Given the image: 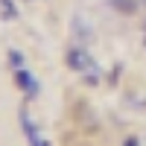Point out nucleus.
<instances>
[{
  "instance_id": "obj_1",
  "label": "nucleus",
  "mask_w": 146,
  "mask_h": 146,
  "mask_svg": "<svg viewBox=\"0 0 146 146\" xmlns=\"http://www.w3.org/2000/svg\"><path fill=\"white\" fill-rule=\"evenodd\" d=\"M64 62H67V67L79 70L82 76H85V82H91V85H94L96 79H100V67H96V62L91 58V53H88V50H82V47H73V50H67Z\"/></svg>"
},
{
  "instance_id": "obj_2",
  "label": "nucleus",
  "mask_w": 146,
  "mask_h": 146,
  "mask_svg": "<svg viewBox=\"0 0 146 146\" xmlns=\"http://www.w3.org/2000/svg\"><path fill=\"white\" fill-rule=\"evenodd\" d=\"M15 85H18V88L29 96V100H35V96L41 94V85L35 82V79L29 76V70H23V67H18V70H15Z\"/></svg>"
},
{
  "instance_id": "obj_3",
  "label": "nucleus",
  "mask_w": 146,
  "mask_h": 146,
  "mask_svg": "<svg viewBox=\"0 0 146 146\" xmlns=\"http://www.w3.org/2000/svg\"><path fill=\"white\" fill-rule=\"evenodd\" d=\"M21 129H23V135H27L29 146H47V143H44V137L38 135V129H35V123L29 120V114H27V108H21Z\"/></svg>"
},
{
  "instance_id": "obj_4",
  "label": "nucleus",
  "mask_w": 146,
  "mask_h": 146,
  "mask_svg": "<svg viewBox=\"0 0 146 146\" xmlns=\"http://www.w3.org/2000/svg\"><path fill=\"white\" fill-rule=\"evenodd\" d=\"M108 6H111V9H117V12H123V15H135L137 0H108Z\"/></svg>"
},
{
  "instance_id": "obj_5",
  "label": "nucleus",
  "mask_w": 146,
  "mask_h": 146,
  "mask_svg": "<svg viewBox=\"0 0 146 146\" xmlns=\"http://www.w3.org/2000/svg\"><path fill=\"white\" fill-rule=\"evenodd\" d=\"M9 64L15 67V70H18V67H23V56H21L18 50H12V53H9Z\"/></svg>"
},
{
  "instance_id": "obj_6",
  "label": "nucleus",
  "mask_w": 146,
  "mask_h": 146,
  "mask_svg": "<svg viewBox=\"0 0 146 146\" xmlns=\"http://www.w3.org/2000/svg\"><path fill=\"white\" fill-rule=\"evenodd\" d=\"M0 3H3V12H6V15L12 18V15H18V12L15 9H12V0H0Z\"/></svg>"
},
{
  "instance_id": "obj_7",
  "label": "nucleus",
  "mask_w": 146,
  "mask_h": 146,
  "mask_svg": "<svg viewBox=\"0 0 146 146\" xmlns=\"http://www.w3.org/2000/svg\"><path fill=\"white\" fill-rule=\"evenodd\" d=\"M126 146H140V143L137 140H126Z\"/></svg>"
},
{
  "instance_id": "obj_8",
  "label": "nucleus",
  "mask_w": 146,
  "mask_h": 146,
  "mask_svg": "<svg viewBox=\"0 0 146 146\" xmlns=\"http://www.w3.org/2000/svg\"><path fill=\"white\" fill-rule=\"evenodd\" d=\"M143 3H146V0H143Z\"/></svg>"
}]
</instances>
